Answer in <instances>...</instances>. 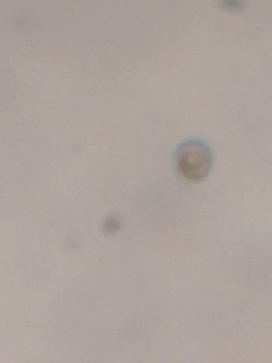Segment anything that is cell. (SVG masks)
<instances>
[{
	"label": "cell",
	"mask_w": 272,
	"mask_h": 363,
	"mask_svg": "<svg viewBox=\"0 0 272 363\" xmlns=\"http://www.w3.org/2000/svg\"><path fill=\"white\" fill-rule=\"evenodd\" d=\"M176 164L185 178L197 182L208 175L212 167V156L202 144L188 143L178 150Z\"/></svg>",
	"instance_id": "1"
}]
</instances>
